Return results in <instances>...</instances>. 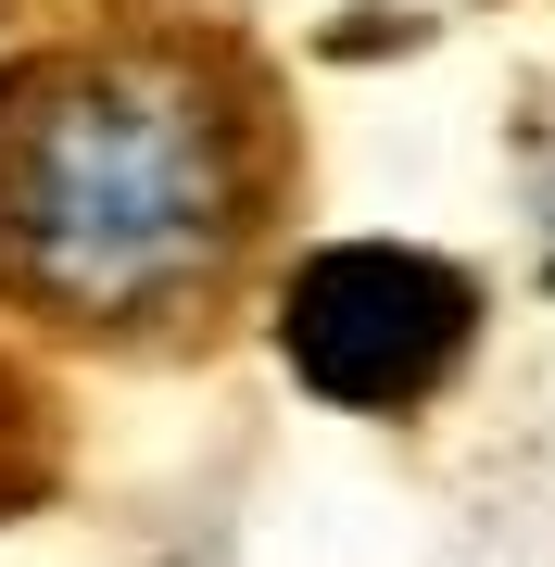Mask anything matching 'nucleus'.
I'll use <instances>...</instances> for the list:
<instances>
[{
  "label": "nucleus",
  "instance_id": "f257e3e1",
  "mask_svg": "<svg viewBox=\"0 0 555 567\" xmlns=\"http://www.w3.org/2000/svg\"><path fill=\"white\" fill-rule=\"evenodd\" d=\"M266 203L278 102L227 39L114 25L0 76V303L51 328H189L266 240Z\"/></svg>",
  "mask_w": 555,
  "mask_h": 567
},
{
  "label": "nucleus",
  "instance_id": "f03ea898",
  "mask_svg": "<svg viewBox=\"0 0 555 567\" xmlns=\"http://www.w3.org/2000/svg\"><path fill=\"white\" fill-rule=\"evenodd\" d=\"M278 341H290V379L341 416H404L467 365L480 341V278L442 252H404V240H341L290 278L278 303Z\"/></svg>",
  "mask_w": 555,
  "mask_h": 567
}]
</instances>
